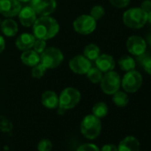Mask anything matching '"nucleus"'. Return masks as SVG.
Returning a JSON list of instances; mask_svg holds the SVG:
<instances>
[{
	"label": "nucleus",
	"instance_id": "3",
	"mask_svg": "<svg viewBox=\"0 0 151 151\" xmlns=\"http://www.w3.org/2000/svg\"><path fill=\"white\" fill-rule=\"evenodd\" d=\"M123 22L131 29H140L147 24V13L140 7L126 10L123 14Z\"/></svg>",
	"mask_w": 151,
	"mask_h": 151
},
{
	"label": "nucleus",
	"instance_id": "5",
	"mask_svg": "<svg viewBox=\"0 0 151 151\" xmlns=\"http://www.w3.org/2000/svg\"><path fill=\"white\" fill-rule=\"evenodd\" d=\"M100 83H101V89L105 94L113 95L120 89L121 78L117 72L111 70L104 73Z\"/></svg>",
	"mask_w": 151,
	"mask_h": 151
},
{
	"label": "nucleus",
	"instance_id": "19",
	"mask_svg": "<svg viewBox=\"0 0 151 151\" xmlns=\"http://www.w3.org/2000/svg\"><path fill=\"white\" fill-rule=\"evenodd\" d=\"M18 24L12 18H6L1 23L2 33L8 37H13L18 33Z\"/></svg>",
	"mask_w": 151,
	"mask_h": 151
},
{
	"label": "nucleus",
	"instance_id": "36",
	"mask_svg": "<svg viewBox=\"0 0 151 151\" xmlns=\"http://www.w3.org/2000/svg\"><path fill=\"white\" fill-rule=\"evenodd\" d=\"M147 22H148L151 25V11L147 13Z\"/></svg>",
	"mask_w": 151,
	"mask_h": 151
},
{
	"label": "nucleus",
	"instance_id": "2",
	"mask_svg": "<svg viewBox=\"0 0 151 151\" xmlns=\"http://www.w3.org/2000/svg\"><path fill=\"white\" fill-rule=\"evenodd\" d=\"M80 131L83 136L88 139H94L98 138L101 132V119L93 114L86 116L81 122Z\"/></svg>",
	"mask_w": 151,
	"mask_h": 151
},
{
	"label": "nucleus",
	"instance_id": "16",
	"mask_svg": "<svg viewBox=\"0 0 151 151\" xmlns=\"http://www.w3.org/2000/svg\"><path fill=\"white\" fill-rule=\"evenodd\" d=\"M35 41H36V37L33 34L22 33L17 37L15 41V45L19 50L26 51L33 47Z\"/></svg>",
	"mask_w": 151,
	"mask_h": 151
},
{
	"label": "nucleus",
	"instance_id": "28",
	"mask_svg": "<svg viewBox=\"0 0 151 151\" xmlns=\"http://www.w3.org/2000/svg\"><path fill=\"white\" fill-rule=\"evenodd\" d=\"M37 151H51L52 148V143L48 139H42L37 144Z\"/></svg>",
	"mask_w": 151,
	"mask_h": 151
},
{
	"label": "nucleus",
	"instance_id": "17",
	"mask_svg": "<svg viewBox=\"0 0 151 151\" xmlns=\"http://www.w3.org/2000/svg\"><path fill=\"white\" fill-rule=\"evenodd\" d=\"M41 102L48 109H57L59 106V96L53 91H45L41 95Z\"/></svg>",
	"mask_w": 151,
	"mask_h": 151
},
{
	"label": "nucleus",
	"instance_id": "33",
	"mask_svg": "<svg viewBox=\"0 0 151 151\" xmlns=\"http://www.w3.org/2000/svg\"><path fill=\"white\" fill-rule=\"evenodd\" d=\"M100 151H118V149H117V146H116L115 144L108 143L103 145L100 149Z\"/></svg>",
	"mask_w": 151,
	"mask_h": 151
},
{
	"label": "nucleus",
	"instance_id": "35",
	"mask_svg": "<svg viewBox=\"0 0 151 151\" xmlns=\"http://www.w3.org/2000/svg\"><path fill=\"white\" fill-rule=\"evenodd\" d=\"M6 48V41H5V38L0 36V53H2L4 52Z\"/></svg>",
	"mask_w": 151,
	"mask_h": 151
},
{
	"label": "nucleus",
	"instance_id": "15",
	"mask_svg": "<svg viewBox=\"0 0 151 151\" xmlns=\"http://www.w3.org/2000/svg\"><path fill=\"white\" fill-rule=\"evenodd\" d=\"M140 143L134 136H126L118 144V151H139Z\"/></svg>",
	"mask_w": 151,
	"mask_h": 151
},
{
	"label": "nucleus",
	"instance_id": "22",
	"mask_svg": "<svg viewBox=\"0 0 151 151\" xmlns=\"http://www.w3.org/2000/svg\"><path fill=\"white\" fill-rule=\"evenodd\" d=\"M118 65L123 71H130L135 68L136 61L131 56H123L118 60Z\"/></svg>",
	"mask_w": 151,
	"mask_h": 151
},
{
	"label": "nucleus",
	"instance_id": "1",
	"mask_svg": "<svg viewBox=\"0 0 151 151\" xmlns=\"http://www.w3.org/2000/svg\"><path fill=\"white\" fill-rule=\"evenodd\" d=\"M32 27L35 37L45 41L53 38L60 31V25L58 22L49 15L37 18Z\"/></svg>",
	"mask_w": 151,
	"mask_h": 151
},
{
	"label": "nucleus",
	"instance_id": "11",
	"mask_svg": "<svg viewBox=\"0 0 151 151\" xmlns=\"http://www.w3.org/2000/svg\"><path fill=\"white\" fill-rule=\"evenodd\" d=\"M22 4L18 0H0V14L6 18H13L19 14Z\"/></svg>",
	"mask_w": 151,
	"mask_h": 151
},
{
	"label": "nucleus",
	"instance_id": "18",
	"mask_svg": "<svg viewBox=\"0 0 151 151\" xmlns=\"http://www.w3.org/2000/svg\"><path fill=\"white\" fill-rule=\"evenodd\" d=\"M21 60L24 65L32 68L40 62V54L34 50L29 49L21 54Z\"/></svg>",
	"mask_w": 151,
	"mask_h": 151
},
{
	"label": "nucleus",
	"instance_id": "34",
	"mask_svg": "<svg viewBox=\"0 0 151 151\" xmlns=\"http://www.w3.org/2000/svg\"><path fill=\"white\" fill-rule=\"evenodd\" d=\"M140 8L146 13H148L149 11H151V0H144L141 3Z\"/></svg>",
	"mask_w": 151,
	"mask_h": 151
},
{
	"label": "nucleus",
	"instance_id": "10",
	"mask_svg": "<svg viewBox=\"0 0 151 151\" xmlns=\"http://www.w3.org/2000/svg\"><path fill=\"white\" fill-rule=\"evenodd\" d=\"M30 6L40 16H47L52 14L56 7V0H30Z\"/></svg>",
	"mask_w": 151,
	"mask_h": 151
},
{
	"label": "nucleus",
	"instance_id": "13",
	"mask_svg": "<svg viewBox=\"0 0 151 151\" xmlns=\"http://www.w3.org/2000/svg\"><path fill=\"white\" fill-rule=\"evenodd\" d=\"M18 16L21 24L26 28L33 26L34 22L37 20V14L30 6L22 7Z\"/></svg>",
	"mask_w": 151,
	"mask_h": 151
},
{
	"label": "nucleus",
	"instance_id": "25",
	"mask_svg": "<svg viewBox=\"0 0 151 151\" xmlns=\"http://www.w3.org/2000/svg\"><path fill=\"white\" fill-rule=\"evenodd\" d=\"M86 76H87V78L90 80V82L93 84H98L101 82L103 75H102V72L97 67L95 68L92 67L86 73Z\"/></svg>",
	"mask_w": 151,
	"mask_h": 151
},
{
	"label": "nucleus",
	"instance_id": "20",
	"mask_svg": "<svg viewBox=\"0 0 151 151\" xmlns=\"http://www.w3.org/2000/svg\"><path fill=\"white\" fill-rule=\"evenodd\" d=\"M135 57H136L135 61L143 68L145 72L151 75V55L145 52Z\"/></svg>",
	"mask_w": 151,
	"mask_h": 151
},
{
	"label": "nucleus",
	"instance_id": "26",
	"mask_svg": "<svg viewBox=\"0 0 151 151\" xmlns=\"http://www.w3.org/2000/svg\"><path fill=\"white\" fill-rule=\"evenodd\" d=\"M46 70H47V68L41 62H39L38 64H37L34 67H32L31 75H32V77L34 78L40 79V78H42L45 76Z\"/></svg>",
	"mask_w": 151,
	"mask_h": 151
},
{
	"label": "nucleus",
	"instance_id": "24",
	"mask_svg": "<svg viewBox=\"0 0 151 151\" xmlns=\"http://www.w3.org/2000/svg\"><path fill=\"white\" fill-rule=\"evenodd\" d=\"M92 112H93V116H95L101 119V118L105 117L108 115L109 108L105 102L100 101V102H97L93 105V107L92 109Z\"/></svg>",
	"mask_w": 151,
	"mask_h": 151
},
{
	"label": "nucleus",
	"instance_id": "7",
	"mask_svg": "<svg viewBox=\"0 0 151 151\" xmlns=\"http://www.w3.org/2000/svg\"><path fill=\"white\" fill-rule=\"evenodd\" d=\"M141 85L142 76L139 71L135 69L127 71L121 79V86L125 93H134L139 90Z\"/></svg>",
	"mask_w": 151,
	"mask_h": 151
},
{
	"label": "nucleus",
	"instance_id": "12",
	"mask_svg": "<svg viewBox=\"0 0 151 151\" xmlns=\"http://www.w3.org/2000/svg\"><path fill=\"white\" fill-rule=\"evenodd\" d=\"M126 48L133 56H138L146 52L147 42L139 36H131L126 41Z\"/></svg>",
	"mask_w": 151,
	"mask_h": 151
},
{
	"label": "nucleus",
	"instance_id": "21",
	"mask_svg": "<svg viewBox=\"0 0 151 151\" xmlns=\"http://www.w3.org/2000/svg\"><path fill=\"white\" fill-rule=\"evenodd\" d=\"M100 54L101 49L95 44H89L84 49V55L90 60H95Z\"/></svg>",
	"mask_w": 151,
	"mask_h": 151
},
{
	"label": "nucleus",
	"instance_id": "6",
	"mask_svg": "<svg viewBox=\"0 0 151 151\" xmlns=\"http://www.w3.org/2000/svg\"><path fill=\"white\" fill-rule=\"evenodd\" d=\"M63 60L64 56L62 52L56 47H48L40 54V62L47 69L58 68Z\"/></svg>",
	"mask_w": 151,
	"mask_h": 151
},
{
	"label": "nucleus",
	"instance_id": "32",
	"mask_svg": "<svg viewBox=\"0 0 151 151\" xmlns=\"http://www.w3.org/2000/svg\"><path fill=\"white\" fill-rule=\"evenodd\" d=\"M110 4L116 8H124L130 4V0H109Z\"/></svg>",
	"mask_w": 151,
	"mask_h": 151
},
{
	"label": "nucleus",
	"instance_id": "31",
	"mask_svg": "<svg viewBox=\"0 0 151 151\" xmlns=\"http://www.w3.org/2000/svg\"><path fill=\"white\" fill-rule=\"evenodd\" d=\"M76 151H100V148L93 143H84L80 145Z\"/></svg>",
	"mask_w": 151,
	"mask_h": 151
},
{
	"label": "nucleus",
	"instance_id": "4",
	"mask_svg": "<svg viewBox=\"0 0 151 151\" xmlns=\"http://www.w3.org/2000/svg\"><path fill=\"white\" fill-rule=\"evenodd\" d=\"M81 101V93L74 87H67L59 95V106L65 110L74 109Z\"/></svg>",
	"mask_w": 151,
	"mask_h": 151
},
{
	"label": "nucleus",
	"instance_id": "9",
	"mask_svg": "<svg viewBox=\"0 0 151 151\" xmlns=\"http://www.w3.org/2000/svg\"><path fill=\"white\" fill-rule=\"evenodd\" d=\"M70 70L78 75H86L88 70L92 68L91 60H88L84 54L74 56L68 62Z\"/></svg>",
	"mask_w": 151,
	"mask_h": 151
},
{
	"label": "nucleus",
	"instance_id": "27",
	"mask_svg": "<svg viewBox=\"0 0 151 151\" xmlns=\"http://www.w3.org/2000/svg\"><path fill=\"white\" fill-rule=\"evenodd\" d=\"M90 15L97 22V21L101 20L105 15V9L102 6H99V5L94 6L91 9Z\"/></svg>",
	"mask_w": 151,
	"mask_h": 151
},
{
	"label": "nucleus",
	"instance_id": "37",
	"mask_svg": "<svg viewBox=\"0 0 151 151\" xmlns=\"http://www.w3.org/2000/svg\"><path fill=\"white\" fill-rule=\"evenodd\" d=\"M147 43L149 44V45L151 46V33H149V34L147 36Z\"/></svg>",
	"mask_w": 151,
	"mask_h": 151
},
{
	"label": "nucleus",
	"instance_id": "14",
	"mask_svg": "<svg viewBox=\"0 0 151 151\" xmlns=\"http://www.w3.org/2000/svg\"><path fill=\"white\" fill-rule=\"evenodd\" d=\"M95 65L102 73H106L115 68L116 61L111 55L104 53L100 54L99 57L95 60Z\"/></svg>",
	"mask_w": 151,
	"mask_h": 151
},
{
	"label": "nucleus",
	"instance_id": "30",
	"mask_svg": "<svg viewBox=\"0 0 151 151\" xmlns=\"http://www.w3.org/2000/svg\"><path fill=\"white\" fill-rule=\"evenodd\" d=\"M12 128H13V124L10 122V120H8L6 117L0 118V130L3 132H8L12 130Z\"/></svg>",
	"mask_w": 151,
	"mask_h": 151
},
{
	"label": "nucleus",
	"instance_id": "38",
	"mask_svg": "<svg viewBox=\"0 0 151 151\" xmlns=\"http://www.w3.org/2000/svg\"><path fill=\"white\" fill-rule=\"evenodd\" d=\"M18 1L21 3H28V2H30V0H18Z\"/></svg>",
	"mask_w": 151,
	"mask_h": 151
},
{
	"label": "nucleus",
	"instance_id": "23",
	"mask_svg": "<svg viewBox=\"0 0 151 151\" xmlns=\"http://www.w3.org/2000/svg\"><path fill=\"white\" fill-rule=\"evenodd\" d=\"M112 101L116 106L124 108V107L127 106V104L129 103V96L127 95V93L125 92L117 91L116 93H115L113 94Z\"/></svg>",
	"mask_w": 151,
	"mask_h": 151
},
{
	"label": "nucleus",
	"instance_id": "8",
	"mask_svg": "<svg viewBox=\"0 0 151 151\" xmlns=\"http://www.w3.org/2000/svg\"><path fill=\"white\" fill-rule=\"evenodd\" d=\"M96 27L97 22L90 14H82L73 22L75 31L80 35H89L95 30Z\"/></svg>",
	"mask_w": 151,
	"mask_h": 151
},
{
	"label": "nucleus",
	"instance_id": "29",
	"mask_svg": "<svg viewBox=\"0 0 151 151\" xmlns=\"http://www.w3.org/2000/svg\"><path fill=\"white\" fill-rule=\"evenodd\" d=\"M32 48H33V50L36 51L37 53L41 54V53L46 49V42H45V40L36 38V41H35L34 45H33Z\"/></svg>",
	"mask_w": 151,
	"mask_h": 151
}]
</instances>
